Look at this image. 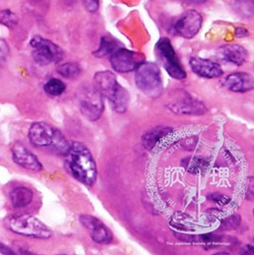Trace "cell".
Segmentation results:
<instances>
[{
  "label": "cell",
  "instance_id": "obj_1",
  "mask_svg": "<svg viewBox=\"0 0 254 255\" xmlns=\"http://www.w3.org/2000/svg\"><path fill=\"white\" fill-rule=\"evenodd\" d=\"M66 166L71 175L85 185L91 186L97 180V165L89 147L80 142L72 141L66 152Z\"/></svg>",
  "mask_w": 254,
  "mask_h": 255
},
{
  "label": "cell",
  "instance_id": "obj_2",
  "mask_svg": "<svg viewBox=\"0 0 254 255\" xmlns=\"http://www.w3.org/2000/svg\"><path fill=\"white\" fill-rule=\"evenodd\" d=\"M94 88L106 98L117 113H124L129 104V94L118 84L116 75L111 71H99L94 76Z\"/></svg>",
  "mask_w": 254,
  "mask_h": 255
},
{
  "label": "cell",
  "instance_id": "obj_3",
  "mask_svg": "<svg viewBox=\"0 0 254 255\" xmlns=\"http://www.w3.org/2000/svg\"><path fill=\"white\" fill-rule=\"evenodd\" d=\"M29 139L37 147H49L57 155L65 156L70 142L52 125L46 122H35L29 129Z\"/></svg>",
  "mask_w": 254,
  "mask_h": 255
},
{
  "label": "cell",
  "instance_id": "obj_4",
  "mask_svg": "<svg viewBox=\"0 0 254 255\" xmlns=\"http://www.w3.org/2000/svg\"><path fill=\"white\" fill-rule=\"evenodd\" d=\"M5 227L17 235L36 239H49L52 236L50 229L41 221L30 215H13L6 219Z\"/></svg>",
  "mask_w": 254,
  "mask_h": 255
},
{
  "label": "cell",
  "instance_id": "obj_5",
  "mask_svg": "<svg viewBox=\"0 0 254 255\" xmlns=\"http://www.w3.org/2000/svg\"><path fill=\"white\" fill-rule=\"evenodd\" d=\"M134 82L138 90L150 98H157L162 94L161 70L156 63L143 61L138 65L135 69Z\"/></svg>",
  "mask_w": 254,
  "mask_h": 255
},
{
  "label": "cell",
  "instance_id": "obj_6",
  "mask_svg": "<svg viewBox=\"0 0 254 255\" xmlns=\"http://www.w3.org/2000/svg\"><path fill=\"white\" fill-rule=\"evenodd\" d=\"M32 56L36 63L45 66L60 62L64 57V51L55 43L42 36H34L30 41Z\"/></svg>",
  "mask_w": 254,
  "mask_h": 255
},
{
  "label": "cell",
  "instance_id": "obj_7",
  "mask_svg": "<svg viewBox=\"0 0 254 255\" xmlns=\"http://www.w3.org/2000/svg\"><path fill=\"white\" fill-rule=\"evenodd\" d=\"M167 107L170 111L178 115L199 116L207 112V107L201 101L183 90H177L172 94Z\"/></svg>",
  "mask_w": 254,
  "mask_h": 255
},
{
  "label": "cell",
  "instance_id": "obj_8",
  "mask_svg": "<svg viewBox=\"0 0 254 255\" xmlns=\"http://www.w3.org/2000/svg\"><path fill=\"white\" fill-rule=\"evenodd\" d=\"M79 106L83 116L90 120H98L104 111V97L95 88L88 87L79 93Z\"/></svg>",
  "mask_w": 254,
  "mask_h": 255
},
{
  "label": "cell",
  "instance_id": "obj_9",
  "mask_svg": "<svg viewBox=\"0 0 254 255\" xmlns=\"http://www.w3.org/2000/svg\"><path fill=\"white\" fill-rule=\"evenodd\" d=\"M157 52L162 60L164 68L169 73L171 78L175 80L186 79V71L183 69L175 50L168 38H162L157 43Z\"/></svg>",
  "mask_w": 254,
  "mask_h": 255
},
{
  "label": "cell",
  "instance_id": "obj_10",
  "mask_svg": "<svg viewBox=\"0 0 254 255\" xmlns=\"http://www.w3.org/2000/svg\"><path fill=\"white\" fill-rule=\"evenodd\" d=\"M144 61V56L128 49L118 48L111 54L110 64L119 73H127L135 70Z\"/></svg>",
  "mask_w": 254,
  "mask_h": 255
},
{
  "label": "cell",
  "instance_id": "obj_11",
  "mask_svg": "<svg viewBox=\"0 0 254 255\" xmlns=\"http://www.w3.org/2000/svg\"><path fill=\"white\" fill-rule=\"evenodd\" d=\"M202 27V15L195 9H189L181 14L174 23L175 32L185 39L195 37Z\"/></svg>",
  "mask_w": 254,
  "mask_h": 255
},
{
  "label": "cell",
  "instance_id": "obj_12",
  "mask_svg": "<svg viewBox=\"0 0 254 255\" xmlns=\"http://www.w3.org/2000/svg\"><path fill=\"white\" fill-rule=\"evenodd\" d=\"M81 224L89 231L92 239L99 244H109L113 240V235L109 229L98 218L91 215H81Z\"/></svg>",
  "mask_w": 254,
  "mask_h": 255
},
{
  "label": "cell",
  "instance_id": "obj_13",
  "mask_svg": "<svg viewBox=\"0 0 254 255\" xmlns=\"http://www.w3.org/2000/svg\"><path fill=\"white\" fill-rule=\"evenodd\" d=\"M11 154L13 162L21 168L35 172H39L43 169V165L38 158L20 142H16L12 146Z\"/></svg>",
  "mask_w": 254,
  "mask_h": 255
},
{
  "label": "cell",
  "instance_id": "obj_14",
  "mask_svg": "<svg viewBox=\"0 0 254 255\" xmlns=\"http://www.w3.org/2000/svg\"><path fill=\"white\" fill-rule=\"evenodd\" d=\"M191 70L200 78L217 79L223 75V69L218 62L201 57H192L189 61Z\"/></svg>",
  "mask_w": 254,
  "mask_h": 255
},
{
  "label": "cell",
  "instance_id": "obj_15",
  "mask_svg": "<svg viewBox=\"0 0 254 255\" xmlns=\"http://www.w3.org/2000/svg\"><path fill=\"white\" fill-rule=\"evenodd\" d=\"M226 89L234 93H246L253 89L252 75L246 72H234L227 75L223 80Z\"/></svg>",
  "mask_w": 254,
  "mask_h": 255
},
{
  "label": "cell",
  "instance_id": "obj_16",
  "mask_svg": "<svg viewBox=\"0 0 254 255\" xmlns=\"http://www.w3.org/2000/svg\"><path fill=\"white\" fill-rule=\"evenodd\" d=\"M217 55L228 63H232L237 66L243 65L248 57L247 50L241 45L236 44H228L222 46L219 50Z\"/></svg>",
  "mask_w": 254,
  "mask_h": 255
},
{
  "label": "cell",
  "instance_id": "obj_17",
  "mask_svg": "<svg viewBox=\"0 0 254 255\" xmlns=\"http://www.w3.org/2000/svg\"><path fill=\"white\" fill-rule=\"evenodd\" d=\"M172 132V128L168 126H156L146 131L142 135V144L147 149H152L156 144L165 136Z\"/></svg>",
  "mask_w": 254,
  "mask_h": 255
},
{
  "label": "cell",
  "instance_id": "obj_18",
  "mask_svg": "<svg viewBox=\"0 0 254 255\" xmlns=\"http://www.w3.org/2000/svg\"><path fill=\"white\" fill-rule=\"evenodd\" d=\"M34 193L33 191L24 186H18L12 189L9 193V199L11 201V205L15 209H21L24 207H28L30 203L33 201Z\"/></svg>",
  "mask_w": 254,
  "mask_h": 255
},
{
  "label": "cell",
  "instance_id": "obj_19",
  "mask_svg": "<svg viewBox=\"0 0 254 255\" xmlns=\"http://www.w3.org/2000/svg\"><path fill=\"white\" fill-rule=\"evenodd\" d=\"M209 162L200 157H188L182 161V166L187 172L193 174H201L209 167Z\"/></svg>",
  "mask_w": 254,
  "mask_h": 255
},
{
  "label": "cell",
  "instance_id": "obj_20",
  "mask_svg": "<svg viewBox=\"0 0 254 255\" xmlns=\"http://www.w3.org/2000/svg\"><path fill=\"white\" fill-rule=\"evenodd\" d=\"M116 49H118L117 41L111 37L103 36L101 39L99 48L94 52V55L99 58L105 57L109 54H112Z\"/></svg>",
  "mask_w": 254,
  "mask_h": 255
},
{
  "label": "cell",
  "instance_id": "obj_21",
  "mask_svg": "<svg viewBox=\"0 0 254 255\" xmlns=\"http://www.w3.org/2000/svg\"><path fill=\"white\" fill-rule=\"evenodd\" d=\"M66 90L65 84L59 79H51L44 85V92L52 97H58L62 95Z\"/></svg>",
  "mask_w": 254,
  "mask_h": 255
},
{
  "label": "cell",
  "instance_id": "obj_22",
  "mask_svg": "<svg viewBox=\"0 0 254 255\" xmlns=\"http://www.w3.org/2000/svg\"><path fill=\"white\" fill-rule=\"evenodd\" d=\"M81 66L75 62H67L57 68V72L65 79H75L81 74Z\"/></svg>",
  "mask_w": 254,
  "mask_h": 255
},
{
  "label": "cell",
  "instance_id": "obj_23",
  "mask_svg": "<svg viewBox=\"0 0 254 255\" xmlns=\"http://www.w3.org/2000/svg\"><path fill=\"white\" fill-rule=\"evenodd\" d=\"M17 23V16L14 12L9 9L0 10V24H3L4 27L13 29Z\"/></svg>",
  "mask_w": 254,
  "mask_h": 255
},
{
  "label": "cell",
  "instance_id": "obj_24",
  "mask_svg": "<svg viewBox=\"0 0 254 255\" xmlns=\"http://www.w3.org/2000/svg\"><path fill=\"white\" fill-rule=\"evenodd\" d=\"M234 4L237 10L241 13H247L250 15L252 13V1L251 0H234Z\"/></svg>",
  "mask_w": 254,
  "mask_h": 255
},
{
  "label": "cell",
  "instance_id": "obj_25",
  "mask_svg": "<svg viewBox=\"0 0 254 255\" xmlns=\"http://www.w3.org/2000/svg\"><path fill=\"white\" fill-rule=\"evenodd\" d=\"M9 47L4 40L0 39V68L3 67V65L7 62L9 57Z\"/></svg>",
  "mask_w": 254,
  "mask_h": 255
},
{
  "label": "cell",
  "instance_id": "obj_26",
  "mask_svg": "<svg viewBox=\"0 0 254 255\" xmlns=\"http://www.w3.org/2000/svg\"><path fill=\"white\" fill-rule=\"evenodd\" d=\"M209 199L218 203V205H220V206H225L230 202V198L222 193H212L209 195Z\"/></svg>",
  "mask_w": 254,
  "mask_h": 255
},
{
  "label": "cell",
  "instance_id": "obj_27",
  "mask_svg": "<svg viewBox=\"0 0 254 255\" xmlns=\"http://www.w3.org/2000/svg\"><path fill=\"white\" fill-rule=\"evenodd\" d=\"M83 2L85 5V8L89 12L94 13L98 11L100 6V0H83Z\"/></svg>",
  "mask_w": 254,
  "mask_h": 255
},
{
  "label": "cell",
  "instance_id": "obj_28",
  "mask_svg": "<svg viewBox=\"0 0 254 255\" xmlns=\"http://www.w3.org/2000/svg\"><path fill=\"white\" fill-rule=\"evenodd\" d=\"M16 252L14 250H12L10 247L4 245L3 243L0 242V254L3 255H8V254H15Z\"/></svg>",
  "mask_w": 254,
  "mask_h": 255
},
{
  "label": "cell",
  "instance_id": "obj_29",
  "mask_svg": "<svg viewBox=\"0 0 254 255\" xmlns=\"http://www.w3.org/2000/svg\"><path fill=\"white\" fill-rule=\"evenodd\" d=\"M235 34L237 36V38H243V37H247L249 35V32L246 28L244 27H237Z\"/></svg>",
  "mask_w": 254,
  "mask_h": 255
},
{
  "label": "cell",
  "instance_id": "obj_30",
  "mask_svg": "<svg viewBox=\"0 0 254 255\" xmlns=\"http://www.w3.org/2000/svg\"><path fill=\"white\" fill-rule=\"evenodd\" d=\"M184 1H188V2H191V3H205L207 2V0H184Z\"/></svg>",
  "mask_w": 254,
  "mask_h": 255
}]
</instances>
